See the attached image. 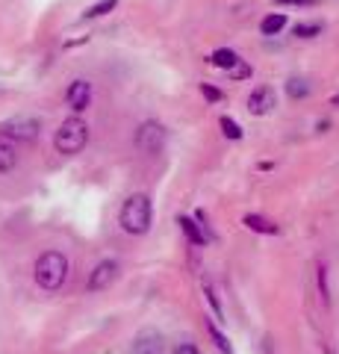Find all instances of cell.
Returning a JSON list of instances; mask_svg holds the SVG:
<instances>
[{"instance_id":"44dd1931","label":"cell","mask_w":339,"mask_h":354,"mask_svg":"<svg viewBox=\"0 0 339 354\" xmlns=\"http://www.w3.org/2000/svg\"><path fill=\"white\" fill-rule=\"evenodd\" d=\"M222 130H224L227 139H242V127H239L233 118H227V115L222 118Z\"/></svg>"},{"instance_id":"6da1fadb","label":"cell","mask_w":339,"mask_h":354,"mask_svg":"<svg viewBox=\"0 0 339 354\" xmlns=\"http://www.w3.org/2000/svg\"><path fill=\"white\" fill-rule=\"evenodd\" d=\"M32 278L45 292H59L68 281V257L62 251H45L32 266Z\"/></svg>"},{"instance_id":"5bb4252c","label":"cell","mask_w":339,"mask_h":354,"mask_svg":"<svg viewBox=\"0 0 339 354\" xmlns=\"http://www.w3.org/2000/svg\"><path fill=\"white\" fill-rule=\"evenodd\" d=\"M18 165V151L9 145V142L0 139V174H6V171H12Z\"/></svg>"},{"instance_id":"3957f363","label":"cell","mask_w":339,"mask_h":354,"mask_svg":"<svg viewBox=\"0 0 339 354\" xmlns=\"http://www.w3.org/2000/svg\"><path fill=\"white\" fill-rule=\"evenodd\" d=\"M86 145H89V124H86L80 115L65 118L57 130V136H53V148H57L62 157H74V153H80Z\"/></svg>"},{"instance_id":"9c48e42d","label":"cell","mask_w":339,"mask_h":354,"mask_svg":"<svg viewBox=\"0 0 339 354\" xmlns=\"http://www.w3.org/2000/svg\"><path fill=\"white\" fill-rule=\"evenodd\" d=\"M65 104L74 109V115L83 113L92 104V83L89 80H71V86L65 88Z\"/></svg>"},{"instance_id":"8992f818","label":"cell","mask_w":339,"mask_h":354,"mask_svg":"<svg viewBox=\"0 0 339 354\" xmlns=\"http://www.w3.org/2000/svg\"><path fill=\"white\" fill-rule=\"evenodd\" d=\"M115 278H118V260H101L92 269L86 286H89V292H104V290H109V283Z\"/></svg>"},{"instance_id":"ffe728a7","label":"cell","mask_w":339,"mask_h":354,"mask_svg":"<svg viewBox=\"0 0 339 354\" xmlns=\"http://www.w3.org/2000/svg\"><path fill=\"white\" fill-rule=\"evenodd\" d=\"M210 337H213V342L218 346V351H222V354H233L231 342H227V337H222V330H218L215 325H210Z\"/></svg>"},{"instance_id":"7a4b0ae2","label":"cell","mask_w":339,"mask_h":354,"mask_svg":"<svg viewBox=\"0 0 339 354\" xmlns=\"http://www.w3.org/2000/svg\"><path fill=\"white\" fill-rule=\"evenodd\" d=\"M151 218H154V204H151V198L145 192H136L130 195L122 213H118V221H122V227L127 230V234L133 236H142L151 230Z\"/></svg>"},{"instance_id":"cb8c5ba5","label":"cell","mask_w":339,"mask_h":354,"mask_svg":"<svg viewBox=\"0 0 339 354\" xmlns=\"http://www.w3.org/2000/svg\"><path fill=\"white\" fill-rule=\"evenodd\" d=\"M171 354H201V348H198V346H192V342H180V346L174 348Z\"/></svg>"},{"instance_id":"5b68a950","label":"cell","mask_w":339,"mask_h":354,"mask_svg":"<svg viewBox=\"0 0 339 354\" xmlns=\"http://www.w3.org/2000/svg\"><path fill=\"white\" fill-rule=\"evenodd\" d=\"M166 127L159 124V121H142L139 130H136V148L142 153H148V157H157L166 148Z\"/></svg>"},{"instance_id":"9a60e30c","label":"cell","mask_w":339,"mask_h":354,"mask_svg":"<svg viewBox=\"0 0 339 354\" xmlns=\"http://www.w3.org/2000/svg\"><path fill=\"white\" fill-rule=\"evenodd\" d=\"M118 6V0H97V3H92L89 9L83 12V21H92V18H101L106 12H113V9Z\"/></svg>"},{"instance_id":"d6986e66","label":"cell","mask_w":339,"mask_h":354,"mask_svg":"<svg viewBox=\"0 0 339 354\" xmlns=\"http://www.w3.org/2000/svg\"><path fill=\"white\" fill-rule=\"evenodd\" d=\"M292 32L298 39H313V36H319V32H322V27L319 24H295Z\"/></svg>"},{"instance_id":"2e32d148","label":"cell","mask_w":339,"mask_h":354,"mask_svg":"<svg viewBox=\"0 0 339 354\" xmlns=\"http://www.w3.org/2000/svg\"><path fill=\"white\" fill-rule=\"evenodd\" d=\"M287 92H289V97H307L310 95V83L307 80H298V77H292V80L287 83Z\"/></svg>"},{"instance_id":"d4e9b609","label":"cell","mask_w":339,"mask_h":354,"mask_svg":"<svg viewBox=\"0 0 339 354\" xmlns=\"http://www.w3.org/2000/svg\"><path fill=\"white\" fill-rule=\"evenodd\" d=\"M278 3H313V0H278Z\"/></svg>"},{"instance_id":"4fadbf2b","label":"cell","mask_w":339,"mask_h":354,"mask_svg":"<svg viewBox=\"0 0 339 354\" xmlns=\"http://www.w3.org/2000/svg\"><path fill=\"white\" fill-rule=\"evenodd\" d=\"M283 27H287V15H283V12H271V15L262 18V24H260L262 36H278Z\"/></svg>"},{"instance_id":"603a6c76","label":"cell","mask_w":339,"mask_h":354,"mask_svg":"<svg viewBox=\"0 0 339 354\" xmlns=\"http://www.w3.org/2000/svg\"><path fill=\"white\" fill-rule=\"evenodd\" d=\"M201 92H204L206 101H222V92H218L215 86H210V83H204V86H201Z\"/></svg>"},{"instance_id":"7c38bea8","label":"cell","mask_w":339,"mask_h":354,"mask_svg":"<svg viewBox=\"0 0 339 354\" xmlns=\"http://www.w3.org/2000/svg\"><path fill=\"white\" fill-rule=\"evenodd\" d=\"M210 62L215 65V68H224V71H231L233 65L239 62V53L236 50H231V48H218L213 57H210Z\"/></svg>"},{"instance_id":"e0dca14e","label":"cell","mask_w":339,"mask_h":354,"mask_svg":"<svg viewBox=\"0 0 339 354\" xmlns=\"http://www.w3.org/2000/svg\"><path fill=\"white\" fill-rule=\"evenodd\" d=\"M319 295H322V304L331 307V286H327V266H319Z\"/></svg>"},{"instance_id":"ba28073f","label":"cell","mask_w":339,"mask_h":354,"mask_svg":"<svg viewBox=\"0 0 339 354\" xmlns=\"http://www.w3.org/2000/svg\"><path fill=\"white\" fill-rule=\"evenodd\" d=\"M275 106H278V95L271 86H260L248 95V113L251 115H269Z\"/></svg>"},{"instance_id":"277c9868","label":"cell","mask_w":339,"mask_h":354,"mask_svg":"<svg viewBox=\"0 0 339 354\" xmlns=\"http://www.w3.org/2000/svg\"><path fill=\"white\" fill-rule=\"evenodd\" d=\"M41 133V121L32 118V115H15V118H6L3 124H0V136L3 142H36Z\"/></svg>"},{"instance_id":"8fae6325","label":"cell","mask_w":339,"mask_h":354,"mask_svg":"<svg viewBox=\"0 0 339 354\" xmlns=\"http://www.w3.org/2000/svg\"><path fill=\"white\" fill-rule=\"evenodd\" d=\"M177 225H180V230H183V234L189 236V242H192V245H204V242H206V236H204V227H198V225H195V221H192L189 216H180V218H177Z\"/></svg>"},{"instance_id":"ac0fdd59","label":"cell","mask_w":339,"mask_h":354,"mask_svg":"<svg viewBox=\"0 0 339 354\" xmlns=\"http://www.w3.org/2000/svg\"><path fill=\"white\" fill-rule=\"evenodd\" d=\"M251 74H254V68H251V65H248L245 59H239V62L233 65V68L227 71V77H231V80H248Z\"/></svg>"},{"instance_id":"30bf717a","label":"cell","mask_w":339,"mask_h":354,"mask_svg":"<svg viewBox=\"0 0 339 354\" xmlns=\"http://www.w3.org/2000/svg\"><path fill=\"white\" fill-rule=\"evenodd\" d=\"M242 225H245L248 230H254V234H266V236H278V234H280V227L275 225V221L262 218V216H257V213L245 216V218H242Z\"/></svg>"},{"instance_id":"52a82bcc","label":"cell","mask_w":339,"mask_h":354,"mask_svg":"<svg viewBox=\"0 0 339 354\" xmlns=\"http://www.w3.org/2000/svg\"><path fill=\"white\" fill-rule=\"evenodd\" d=\"M130 354H166V339H162L159 330L145 328L133 337V346H130Z\"/></svg>"},{"instance_id":"7402d4cb","label":"cell","mask_w":339,"mask_h":354,"mask_svg":"<svg viewBox=\"0 0 339 354\" xmlns=\"http://www.w3.org/2000/svg\"><path fill=\"white\" fill-rule=\"evenodd\" d=\"M204 295H206V301L213 304V313H215V319H218V322H224L222 304H218V298H215V292H213V286H210V283H204Z\"/></svg>"}]
</instances>
